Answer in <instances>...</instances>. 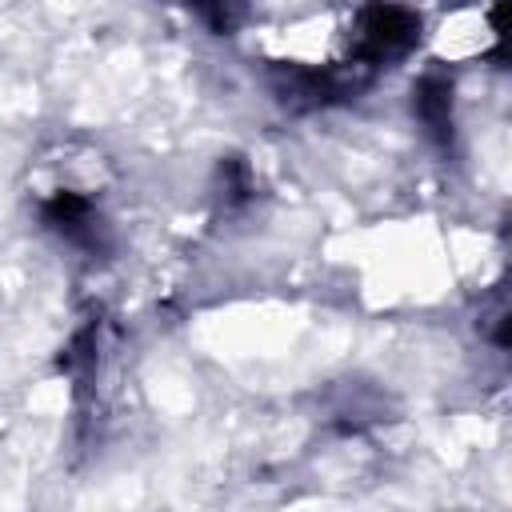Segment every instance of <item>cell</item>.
<instances>
[{"mask_svg": "<svg viewBox=\"0 0 512 512\" xmlns=\"http://www.w3.org/2000/svg\"><path fill=\"white\" fill-rule=\"evenodd\" d=\"M420 12L396 0H368L356 8L352 28H348V48H352V68L372 80V72L392 68L420 44Z\"/></svg>", "mask_w": 512, "mask_h": 512, "instance_id": "6da1fadb", "label": "cell"}, {"mask_svg": "<svg viewBox=\"0 0 512 512\" xmlns=\"http://www.w3.org/2000/svg\"><path fill=\"white\" fill-rule=\"evenodd\" d=\"M412 112L420 116L424 132H428L440 148L452 144V136H456V116H452V80H448V76L428 72V76L420 80V88H416Z\"/></svg>", "mask_w": 512, "mask_h": 512, "instance_id": "7a4b0ae2", "label": "cell"}, {"mask_svg": "<svg viewBox=\"0 0 512 512\" xmlns=\"http://www.w3.org/2000/svg\"><path fill=\"white\" fill-rule=\"evenodd\" d=\"M188 8L212 28V32H236L248 16V0H188Z\"/></svg>", "mask_w": 512, "mask_h": 512, "instance_id": "3957f363", "label": "cell"}]
</instances>
